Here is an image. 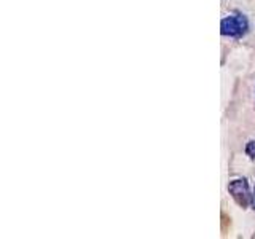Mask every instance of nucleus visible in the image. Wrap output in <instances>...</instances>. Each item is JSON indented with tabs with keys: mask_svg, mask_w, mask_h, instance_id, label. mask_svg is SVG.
<instances>
[{
	"mask_svg": "<svg viewBox=\"0 0 255 239\" xmlns=\"http://www.w3.org/2000/svg\"><path fill=\"white\" fill-rule=\"evenodd\" d=\"M247 29H249V22H247L246 16L243 14L228 16V18H223L220 22L222 35L227 37H243Z\"/></svg>",
	"mask_w": 255,
	"mask_h": 239,
	"instance_id": "obj_1",
	"label": "nucleus"
},
{
	"mask_svg": "<svg viewBox=\"0 0 255 239\" xmlns=\"http://www.w3.org/2000/svg\"><path fill=\"white\" fill-rule=\"evenodd\" d=\"M228 191H230V195L233 196V199L239 206L247 207V206H249V203H252V195H251V190H249V183H247L246 179H238V180L230 182Z\"/></svg>",
	"mask_w": 255,
	"mask_h": 239,
	"instance_id": "obj_2",
	"label": "nucleus"
},
{
	"mask_svg": "<svg viewBox=\"0 0 255 239\" xmlns=\"http://www.w3.org/2000/svg\"><path fill=\"white\" fill-rule=\"evenodd\" d=\"M246 153L255 158V140H251L249 143H247V147H246Z\"/></svg>",
	"mask_w": 255,
	"mask_h": 239,
	"instance_id": "obj_3",
	"label": "nucleus"
},
{
	"mask_svg": "<svg viewBox=\"0 0 255 239\" xmlns=\"http://www.w3.org/2000/svg\"><path fill=\"white\" fill-rule=\"evenodd\" d=\"M252 207L255 209V190H254V195H252Z\"/></svg>",
	"mask_w": 255,
	"mask_h": 239,
	"instance_id": "obj_4",
	"label": "nucleus"
}]
</instances>
